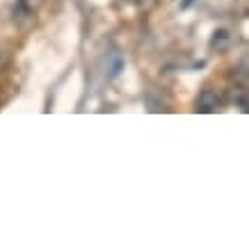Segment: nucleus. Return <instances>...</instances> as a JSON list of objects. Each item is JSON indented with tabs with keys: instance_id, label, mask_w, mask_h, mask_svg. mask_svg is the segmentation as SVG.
Instances as JSON below:
<instances>
[{
	"instance_id": "obj_1",
	"label": "nucleus",
	"mask_w": 249,
	"mask_h": 249,
	"mask_svg": "<svg viewBox=\"0 0 249 249\" xmlns=\"http://www.w3.org/2000/svg\"><path fill=\"white\" fill-rule=\"evenodd\" d=\"M222 106V98L217 96V91L213 89H204L196 98V112H217Z\"/></svg>"
},
{
	"instance_id": "obj_2",
	"label": "nucleus",
	"mask_w": 249,
	"mask_h": 249,
	"mask_svg": "<svg viewBox=\"0 0 249 249\" xmlns=\"http://www.w3.org/2000/svg\"><path fill=\"white\" fill-rule=\"evenodd\" d=\"M5 67H7V57H5V53L0 51V73L5 71Z\"/></svg>"
},
{
	"instance_id": "obj_3",
	"label": "nucleus",
	"mask_w": 249,
	"mask_h": 249,
	"mask_svg": "<svg viewBox=\"0 0 249 249\" xmlns=\"http://www.w3.org/2000/svg\"><path fill=\"white\" fill-rule=\"evenodd\" d=\"M124 2H142V0H124Z\"/></svg>"
}]
</instances>
